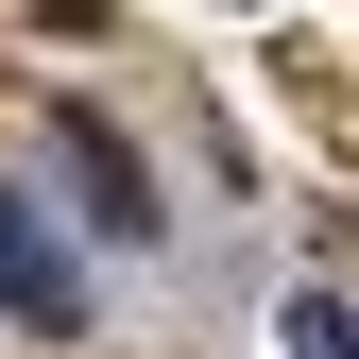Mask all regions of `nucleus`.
I'll use <instances>...</instances> for the list:
<instances>
[{
    "instance_id": "2",
    "label": "nucleus",
    "mask_w": 359,
    "mask_h": 359,
    "mask_svg": "<svg viewBox=\"0 0 359 359\" xmlns=\"http://www.w3.org/2000/svg\"><path fill=\"white\" fill-rule=\"evenodd\" d=\"M52 154H69V189H86V222H103V240H171V222H154V171L120 154L103 103H52Z\"/></svg>"
},
{
    "instance_id": "3",
    "label": "nucleus",
    "mask_w": 359,
    "mask_h": 359,
    "mask_svg": "<svg viewBox=\"0 0 359 359\" xmlns=\"http://www.w3.org/2000/svg\"><path fill=\"white\" fill-rule=\"evenodd\" d=\"M291 359H359V325H342V308H325V291H308V308H291Z\"/></svg>"
},
{
    "instance_id": "1",
    "label": "nucleus",
    "mask_w": 359,
    "mask_h": 359,
    "mask_svg": "<svg viewBox=\"0 0 359 359\" xmlns=\"http://www.w3.org/2000/svg\"><path fill=\"white\" fill-rule=\"evenodd\" d=\"M0 325H34V342H69V325H86V257H69L18 189H0Z\"/></svg>"
}]
</instances>
